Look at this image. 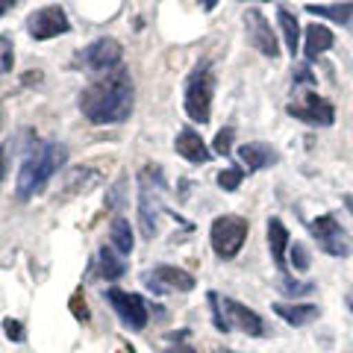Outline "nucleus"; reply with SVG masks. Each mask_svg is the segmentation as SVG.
I'll list each match as a JSON object with an SVG mask.
<instances>
[{"mask_svg": "<svg viewBox=\"0 0 353 353\" xmlns=\"http://www.w3.org/2000/svg\"><path fill=\"white\" fill-rule=\"evenodd\" d=\"M132 77L130 71L118 68L112 74H103L92 80L80 94V112L92 121V124H121L132 112Z\"/></svg>", "mask_w": 353, "mask_h": 353, "instance_id": "1", "label": "nucleus"}, {"mask_svg": "<svg viewBox=\"0 0 353 353\" xmlns=\"http://www.w3.org/2000/svg\"><path fill=\"white\" fill-rule=\"evenodd\" d=\"M65 162H68V148L65 145H59V141H39L18 168V180H15L18 201H30V197L44 192L50 176L57 174Z\"/></svg>", "mask_w": 353, "mask_h": 353, "instance_id": "2", "label": "nucleus"}, {"mask_svg": "<svg viewBox=\"0 0 353 353\" xmlns=\"http://www.w3.org/2000/svg\"><path fill=\"white\" fill-rule=\"evenodd\" d=\"M162 192H165V176L159 165L148 162L139 171V230L148 241L157 236L159 212H162Z\"/></svg>", "mask_w": 353, "mask_h": 353, "instance_id": "3", "label": "nucleus"}, {"mask_svg": "<svg viewBox=\"0 0 353 353\" xmlns=\"http://www.w3.org/2000/svg\"><path fill=\"white\" fill-rule=\"evenodd\" d=\"M212 94H215V74L212 65L201 62L197 68L189 74L185 80V94H183V106L194 124H206L212 115Z\"/></svg>", "mask_w": 353, "mask_h": 353, "instance_id": "4", "label": "nucleus"}, {"mask_svg": "<svg viewBox=\"0 0 353 353\" xmlns=\"http://www.w3.org/2000/svg\"><path fill=\"white\" fill-rule=\"evenodd\" d=\"M250 233V224L241 215H221L212 221V230H209V239H212L215 256L218 259H233L239 256V250L245 248Z\"/></svg>", "mask_w": 353, "mask_h": 353, "instance_id": "5", "label": "nucleus"}, {"mask_svg": "<svg viewBox=\"0 0 353 353\" xmlns=\"http://www.w3.org/2000/svg\"><path fill=\"white\" fill-rule=\"evenodd\" d=\"M121 59H124V48L115 39H97L77 53V68L85 74H112L121 68Z\"/></svg>", "mask_w": 353, "mask_h": 353, "instance_id": "6", "label": "nucleus"}, {"mask_svg": "<svg viewBox=\"0 0 353 353\" xmlns=\"http://www.w3.org/2000/svg\"><path fill=\"white\" fill-rule=\"evenodd\" d=\"M141 283H145L153 294H174V292L194 289V277L189 271L176 268V265H153V268L141 274Z\"/></svg>", "mask_w": 353, "mask_h": 353, "instance_id": "7", "label": "nucleus"}, {"mask_svg": "<svg viewBox=\"0 0 353 353\" xmlns=\"http://www.w3.org/2000/svg\"><path fill=\"white\" fill-rule=\"evenodd\" d=\"M309 233L315 236L318 248L330 253V256H347L350 253V236L336 221V215H321V218L309 221Z\"/></svg>", "mask_w": 353, "mask_h": 353, "instance_id": "8", "label": "nucleus"}, {"mask_svg": "<svg viewBox=\"0 0 353 353\" xmlns=\"http://www.w3.org/2000/svg\"><path fill=\"white\" fill-rule=\"evenodd\" d=\"M106 301L112 303V309L118 312V318L124 321V327L130 330H145L148 327V301L136 292H121V289H109Z\"/></svg>", "mask_w": 353, "mask_h": 353, "instance_id": "9", "label": "nucleus"}, {"mask_svg": "<svg viewBox=\"0 0 353 353\" xmlns=\"http://www.w3.org/2000/svg\"><path fill=\"white\" fill-rule=\"evenodd\" d=\"M27 30L36 41H48V39H57L62 32H68L71 21L62 6H41L27 18Z\"/></svg>", "mask_w": 353, "mask_h": 353, "instance_id": "10", "label": "nucleus"}, {"mask_svg": "<svg viewBox=\"0 0 353 353\" xmlns=\"http://www.w3.org/2000/svg\"><path fill=\"white\" fill-rule=\"evenodd\" d=\"M285 112L297 121H306V124H312V127H330L336 121V106L324 101V97H318L315 92H306L301 101H292Z\"/></svg>", "mask_w": 353, "mask_h": 353, "instance_id": "11", "label": "nucleus"}, {"mask_svg": "<svg viewBox=\"0 0 353 353\" xmlns=\"http://www.w3.org/2000/svg\"><path fill=\"white\" fill-rule=\"evenodd\" d=\"M245 32H248V41L262 53V57H268V59L280 57V39L274 36L268 18H265L262 12H256V9H248V12H245Z\"/></svg>", "mask_w": 353, "mask_h": 353, "instance_id": "12", "label": "nucleus"}, {"mask_svg": "<svg viewBox=\"0 0 353 353\" xmlns=\"http://www.w3.org/2000/svg\"><path fill=\"white\" fill-rule=\"evenodd\" d=\"M221 309H224V321L230 330H241V333H248V336H265V321L245 303L233 301V297H224Z\"/></svg>", "mask_w": 353, "mask_h": 353, "instance_id": "13", "label": "nucleus"}, {"mask_svg": "<svg viewBox=\"0 0 353 353\" xmlns=\"http://www.w3.org/2000/svg\"><path fill=\"white\" fill-rule=\"evenodd\" d=\"M103 183V176L97 168H88V165H80V168H71L62 176V197H80L88 194L92 189Z\"/></svg>", "mask_w": 353, "mask_h": 353, "instance_id": "14", "label": "nucleus"}, {"mask_svg": "<svg viewBox=\"0 0 353 353\" xmlns=\"http://www.w3.org/2000/svg\"><path fill=\"white\" fill-rule=\"evenodd\" d=\"M174 148H176V153H180L185 162H192V165H206L209 159H212V153H209L206 141L201 139V132L192 130V127H185V130L176 132Z\"/></svg>", "mask_w": 353, "mask_h": 353, "instance_id": "15", "label": "nucleus"}, {"mask_svg": "<svg viewBox=\"0 0 353 353\" xmlns=\"http://www.w3.org/2000/svg\"><path fill=\"white\" fill-rule=\"evenodd\" d=\"M239 159L245 162L248 174H256L262 168H271V165L280 162V153L274 150L271 145H265V141H248V145L239 148Z\"/></svg>", "mask_w": 353, "mask_h": 353, "instance_id": "16", "label": "nucleus"}, {"mask_svg": "<svg viewBox=\"0 0 353 353\" xmlns=\"http://www.w3.org/2000/svg\"><path fill=\"white\" fill-rule=\"evenodd\" d=\"M289 248H292V236L285 230V224L280 218H268V250L280 271H285V250Z\"/></svg>", "mask_w": 353, "mask_h": 353, "instance_id": "17", "label": "nucleus"}, {"mask_svg": "<svg viewBox=\"0 0 353 353\" xmlns=\"http://www.w3.org/2000/svg\"><path fill=\"white\" fill-rule=\"evenodd\" d=\"M274 312H277L285 324L306 327L309 321H315V318L321 315V309L315 303H274Z\"/></svg>", "mask_w": 353, "mask_h": 353, "instance_id": "18", "label": "nucleus"}, {"mask_svg": "<svg viewBox=\"0 0 353 353\" xmlns=\"http://www.w3.org/2000/svg\"><path fill=\"white\" fill-rule=\"evenodd\" d=\"M303 32H306V59H318L321 53H327L336 44L333 32L321 24H309Z\"/></svg>", "mask_w": 353, "mask_h": 353, "instance_id": "19", "label": "nucleus"}, {"mask_svg": "<svg viewBox=\"0 0 353 353\" xmlns=\"http://www.w3.org/2000/svg\"><path fill=\"white\" fill-rule=\"evenodd\" d=\"M97 265H101V277L103 280H121L124 277V271H127V265H124V256L112 248V245H103L101 250H97Z\"/></svg>", "mask_w": 353, "mask_h": 353, "instance_id": "20", "label": "nucleus"}, {"mask_svg": "<svg viewBox=\"0 0 353 353\" xmlns=\"http://www.w3.org/2000/svg\"><path fill=\"white\" fill-rule=\"evenodd\" d=\"M109 245H112L121 256H130L132 253V224L127 218L112 221V227H109Z\"/></svg>", "mask_w": 353, "mask_h": 353, "instance_id": "21", "label": "nucleus"}, {"mask_svg": "<svg viewBox=\"0 0 353 353\" xmlns=\"http://www.w3.org/2000/svg\"><path fill=\"white\" fill-rule=\"evenodd\" d=\"M306 12H309V15H315V18L336 21V24H350V21H353V0H347V3H333V6L309 3V6H306Z\"/></svg>", "mask_w": 353, "mask_h": 353, "instance_id": "22", "label": "nucleus"}, {"mask_svg": "<svg viewBox=\"0 0 353 353\" xmlns=\"http://www.w3.org/2000/svg\"><path fill=\"white\" fill-rule=\"evenodd\" d=\"M277 21H280V30H283V39H285V48L294 57L297 48H301V27H297V18L289 12V9H277Z\"/></svg>", "mask_w": 353, "mask_h": 353, "instance_id": "23", "label": "nucleus"}, {"mask_svg": "<svg viewBox=\"0 0 353 353\" xmlns=\"http://www.w3.org/2000/svg\"><path fill=\"white\" fill-rule=\"evenodd\" d=\"M12 62H15V48H12V39L0 36V77H6L12 71Z\"/></svg>", "mask_w": 353, "mask_h": 353, "instance_id": "24", "label": "nucleus"}, {"mask_svg": "<svg viewBox=\"0 0 353 353\" xmlns=\"http://www.w3.org/2000/svg\"><path fill=\"white\" fill-rule=\"evenodd\" d=\"M241 180H245V171H241V168H227V171L218 174V185L224 192H236L241 185Z\"/></svg>", "mask_w": 353, "mask_h": 353, "instance_id": "25", "label": "nucleus"}, {"mask_svg": "<svg viewBox=\"0 0 353 353\" xmlns=\"http://www.w3.org/2000/svg\"><path fill=\"white\" fill-rule=\"evenodd\" d=\"M209 306H212V324H215V330L218 333H227V321H224V309H221V297H218V292H209Z\"/></svg>", "mask_w": 353, "mask_h": 353, "instance_id": "26", "label": "nucleus"}, {"mask_svg": "<svg viewBox=\"0 0 353 353\" xmlns=\"http://www.w3.org/2000/svg\"><path fill=\"white\" fill-rule=\"evenodd\" d=\"M233 136H236V130L233 127H224L215 136V153H221V157H230V148H233Z\"/></svg>", "mask_w": 353, "mask_h": 353, "instance_id": "27", "label": "nucleus"}, {"mask_svg": "<svg viewBox=\"0 0 353 353\" xmlns=\"http://www.w3.org/2000/svg\"><path fill=\"white\" fill-rule=\"evenodd\" d=\"M292 253V265H294V271H306L309 268V250L306 245H301V241H294V245L289 248Z\"/></svg>", "mask_w": 353, "mask_h": 353, "instance_id": "28", "label": "nucleus"}, {"mask_svg": "<svg viewBox=\"0 0 353 353\" xmlns=\"http://www.w3.org/2000/svg\"><path fill=\"white\" fill-rule=\"evenodd\" d=\"M280 289L285 292V294H309V292H315V285L312 283H297V280H289V277H285V280H280Z\"/></svg>", "mask_w": 353, "mask_h": 353, "instance_id": "29", "label": "nucleus"}, {"mask_svg": "<svg viewBox=\"0 0 353 353\" xmlns=\"http://www.w3.org/2000/svg\"><path fill=\"white\" fill-rule=\"evenodd\" d=\"M3 333L9 336V341H24V324L15 318H3Z\"/></svg>", "mask_w": 353, "mask_h": 353, "instance_id": "30", "label": "nucleus"}, {"mask_svg": "<svg viewBox=\"0 0 353 353\" xmlns=\"http://www.w3.org/2000/svg\"><path fill=\"white\" fill-rule=\"evenodd\" d=\"M294 85L312 88V85H315V77H312V74H309V68H297V71H294Z\"/></svg>", "mask_w": 353, "mask_h": 353, "instance_id": "31", "label": "nucleus"}, {"mask_svg": "<svg viewBox=\"0 0 353 353\" xmlns=\"http://www.w3.org/2000/svg\"><path fill=\"white\" fill-rule=\"evenodd\" d=\"M165 353H197V350H194L192 345H183V341H180V345H176V347H168Z\"/></svg>", "mask_w": 353, "mask_h": 353, "instance_id": "32", "label": "nucleus"}, {"mask_svg": "<svg viewBox=\"0 0 353 353\" xmlns=\"http://www.w3.org/2000/svg\"><path fill=\"white\" fill-rule=\"evenodd\" d=\"M3 176H6V148H0V185H3Z\"/></svg>", "mask_w": 353, "mask_h": 353, "instance_id": "33", "label": "nucleus"}, {"mask_svg": "<svg viewBox=\"0 0 353 353\" xmlns=\"http://www.w3.org/2000/svg\"><path fill=\"white\" fill-rule=\"evenodd\" d=\"M15 6V0H0V18H3L6 12H9V9H12Z\"/></svg>", "mask_w": 353, "mask_h": 353, "instance_id": "34", "label": "nucleus"}, {"mask_svg": "<svg viewBox=\"0 0 353 353\" xmlns=\"http://www.w3.org/2000/svg\"><path fill=\"white\" fill-rule=\"evenodd\" d=\"M345 301H347V309H350V312H353V289L347 292V297H345Z\"/></svg>", "mask_w": 353, "mask_h": 353, "instance_id": "35", "label": "nucleus"}, {"mask_svg": "<svg viewBox=\"0 0 353 353\" xmlns=\"http://www.w3.org/2000/svg\"><path fill=\"white\" fill-rule=\"evenodd\" d=\"M201 3H203V9H212V6H215V0H201Z\"/></svg>", "mask_w": 353, "mask_h": 353, "instance_id": "36", "label": "nucleus"}, {"mask_svg": "<svg viewBox=\"0 0 353 353\" xmlns=\"http://www.w3.org/2000/svg\"><path fill=\"white\" fill-rule=\"evenodd\" d=\"M215 353H236V350H230V347H215Z\"/></svg>", "mask_w": 353, "mask_h": 353, "instance_id": "37", "label": "nucleus"}, {"mask_svg": "<svg viewBox=\"0 0 353 353\" xmlns=\"http://www.w3.org/2000/svg\"><path fill=\"white\" fill-rule=\"evenodd\" d=\"M0 127H3V106H0Z\"/></svg>", "mask_w": 353, "mask_h": 353, "instance_id": "38", "label": "nucleus"}, {"mask_svg": "<svg viewBox=\"0 0 353 353\" xmlns=\"http://www.w3.org/2000/svg\"><path fill=\"white\" fill-rule=\"evenodd\" d=\"M262 3H268V0H262Z\"/></svg>", "mask_w": 353, "mask_h": 353, "instance_id": "39", "label": "nucleus"}]
</instances>
